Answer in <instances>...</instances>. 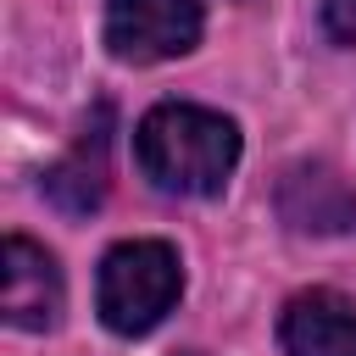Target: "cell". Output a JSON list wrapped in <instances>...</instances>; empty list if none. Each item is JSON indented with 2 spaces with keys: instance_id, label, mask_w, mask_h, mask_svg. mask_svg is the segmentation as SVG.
Segmentation results:
<instances>
[{
  "instance_id": "8992f818",
  "label": "cell",
  "mask_w": 356,
  "mask_h": 356,
  "mask_svg": "<svg viewBox=\"0 0 356 356\" xmlns=\"http://www.w3.org/2000/svg\"><path fill=\"white\" fill-rule=\"evenodd\" d=\"M278 211L295 234H350L356 228V189L334 167L300 161L278 184Z\"/></svg>"
},
{
  "instance_id": "52a82bcc",
  "label": "cell",
  "mask_w": 356,
  "mask_h": 356,
  "mask_svg": "<svg viewBox=\"0 0 356 356\" xmlns=\"http://www.w3.org/2000/svg\"><path fill=\"white\" fill-rule=\"evenodd\" d=\"M106 122H111V111L100 106V111H95V128H83L78 145L44 172V195H50L67 217H89V211L106 200V145H111Z\"/></svg>"
},
{
  "instance_id": "277c9868",
  "label": "cell",
  "mask_w": 356,
  "mask_h": 356,
  "mask_svg": "<svg viewBox=\"0 0 356 356\" xmlns=\"http://www.w3.org/2000/svg\"><path fill=\"white\" fill-rule=\"evenodd\" d=\"M67 306L61 289V267L44 245H33L28 234H6V256H0V312L11 328H56Z\"/></svg>"
},
{
  "instance_id": "ba28073f",
  "label": "cell",
  "mask_w": 356,
  "mask_h": 356,
  "mask_svg": "<svg viewBox=\"0 0 356 356\" xmlns=\"http://www.w3.org/2000/svg\"><path fill=\"white\" fill-rule=\"evenodd\" d=\"M323 33L334 44H356V0H323Z\"/></svg>"
},
{
  "instance_id": "6da1fadb",
  "label": "cell",
  "mask_w": 356,
  "mask_h": 356,
  "mask_svg": "<svg viewBox=\"0 0 356 356\" xmlns=\"http://www.w3.org/2000/svg\"><path fill=\"white\" fill-rule=\"evenodd\" d=\"M139 172L167 195H222L234 161H239V128L189 100H161L134 128Z\"/></svg>"
},
{
  "instance_id": "3957f363",
  "label": "cell",
  "mask_w": 356,
  "mask_h": 356,
  "mask_svg": "<svg viewBox=\"0 0 356 356\" xmlns=\"http://www.w3.org/2000/svg\"><path fill=\"white\" fill-rule=\"evenodd\" d=\"M200 28V0H106V50L134 67L189 56Z\"/></svg>"
},
{
  "instance_id": "7a4b0ae2",
  "label": "cell",
  "mask_w": 356,
  "mask_h": 356,
  "mask_svg": "<svg viewBox=\"0 0 356 356\" xmlns=\"http://www.w3.org/2000/svg\"><path fill=\"white\" fill-rule=\"evenodd\" d=\"M184 295V267L167 239H122L106 250L95 306L111 334H150Z\"/></svg>"
},
{
  "instance_id": "5b68a950",
  "label": "cell",
  "mask_w": 356,
  "mask_h": 356,
  "mask_svg": "<svg viewBox=\"0 0 356 356\" xmlns=\"http://www.w3.org/2000/svg\"><path fill=\"white\" fill-rule=\"evenodd\" d=\"M278 339L289 356H356V300L339 289H300L284 300Z\"/></svg>"
}]
</instances>
